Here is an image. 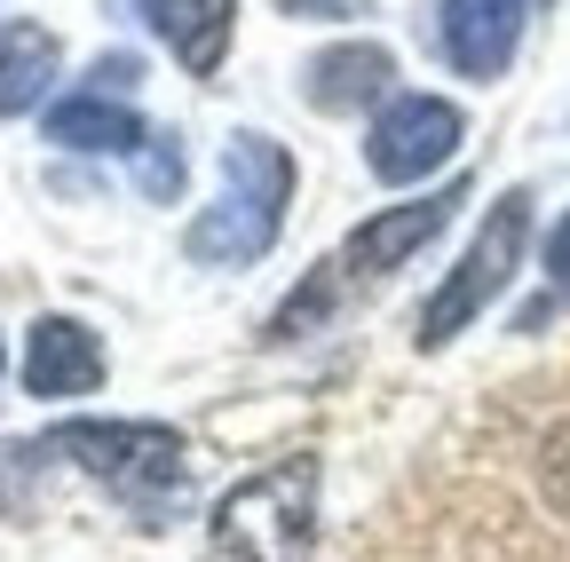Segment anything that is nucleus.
<instances>
[{"label":"nucleus","instance_id":"obj_4","mask_svg":"<svg viewBox=\"0 0 570 562\" xmlns=\"http://www.w3.org/2000/svg\"><path fill=\"white\" fill-rule=\"evenodd\" d=\"M523 238H531V190H508L483 215V230H475V246L460 254V269L436 286V302L420 309V348H444L460 325H475L499 294H508V277H515V262H523Z\"/></svg>","mask_w":570,"mask_h":562},{"label":"nucleus","instance_id":"obj_10","mask_svg":"<svg viewBox=\"0 0 570 562\" xmlns=\"http://www.w3.org/2000/svg\"><path fill=\"white\" fill-rule=\"evenodd\" d=\"M40 135H48V144H63V151H135V144H142V119L127 111V96L80 88V96H63V103L40 119Z\"/></svg>","mask_w":570,"mask_h":562},{"label":"nucleus","instance_id":"obj_5","mask_svg":"<svg viewBox=\"0 0 570 562\" xmlns=\"http://www.w3.org/2000/svg\"><path fill=\"white\" fill-rule=\"evenodd\" d=\"M460 111L444 96H389L373 135H365V167L381 183H420V175H436L452 151H460Z\"/></svg>","mask_w":570,"mask_h":562},{"label":"nucleus","instance_id":"obj_9","mask_svg":"<svg viewBox=\"0 0 570 562\" xmlns=\"http://www.w3.org/2000/svg\"><path fill=\"white\" fill-rule=\"evenodd\" d=\"M151 32L190 63L198 80L223 72V48H230V24H238V0H142Z\"/></svg>","mask_w":570,"mask_h":562},{"label":"nucleus","instance_id":"obj_7","mask_svg":"<svg viewBox=\"0 0 570 562\" xmlns=\"http://www.w3.org/2000/svg\"><path fill=\"white\" fill-rule=\"evenodd\" d=\"M523 24H531V0H444L436 9V40L468 80L508 72L515 48H523Z\"/></svg>","mask_w":570,"mask_h":562},{"label":"nucleus","instance_id":"obj_17","mask_svg":"<svg viewBox=\"0 0 570 562\" xmlns=\"http://www.w3.org/2000/svg\"><path fill=\"white\" fill-rule=\"evenodd\" d=\"M0 365H9V348H0Z\"/></svg>","mask_w":570,"mask_h":562},{"label":"nucleus","instance_id":"obj_15","mask_svg":"<svg viewBox=\"0 0 570 562\" xmlns=\"http://www.w3.org/2000/svg\"><path fill=\"white\" fill-rule=\"evenodd\" d=\"M547 483H554V500L570 507V436H554V452H547Z\"/></svg>","mask_w":570,"mask_h":562},{"label":"nucleus","instance_id":"obj_11","mask_svg":"<svg viewBox=\"0 0 570 562\" xmlns=\"http://www.w3.org/2000/svg\"><path fill=\"white\" fill-rule=\"evenodd\" d=\"M389 48L381 40H348V48H325V56H309V103L317 111H356V103H373V96H389Z\"/></svg>","mask_w":570,"mask_h":562},{"label":"nucleus","instance_id":"obj_3","mask_svg":"<svg viewBox=\"0 0 570 562\" xmlns=\"http://www.w3.org/2000/svg\"><path fill=\"white\" fill-rule=\"evenodd\" d=\"M48 452L80 460L96 483H111L142 523H167L183 507V483H190V452L159 420H63L48 436Z\"/></svg>","mask_w":570,"mask_h":562},{"label":"nucleus","instance_id":"obj_14","mask_svg":"<svg viewBox=\"0 0 570 562\" xmlns=\"http://www.w3.org/2000/svg\"><path fill=\"white\" fill-rule=\"evenodd\" d=\"M547 269H554V286H570V215H562L554 238H547Z\"/></svg>","mask_w":570,"mask_h":562},{"label":"nucleus","instance_id":"obj_12","mask_svg":"<svg viewBox=\"0 0 570 562\" xmlns=\"http://www.w3.org/2000/svg\"><path fill=\"white\" fill-rule=\"evenodd\" d=\"M56 32L40 24H0V119L40 111V96L56 88Z\"/></svg>","mask_w":570,"mask_h":562},{"label":"nucleus","instance_id":"obj_13","mask_svg":"<svg viewBox=\"0 0 570 562\" xmlns=\"http://www.w3.org/2000/svg\"><path fill=\"white\" fill-rule=\"evenodd\" d=\"M135 183H142V198H183V151H175V135H159V144H151V135H142V144H135Z\"/></svg>","mask_w":570,"mask_h":562},{"label":"nucleus","instance_id":"obj_6","mask_svg":"<svg viewBox=\"0 0 570 562\" xmlns=\"http://www.w3.org/2000/svg\"><path fill=\"white\" fill-rule=\"evenodd\" d=\"M468 206V183H444V190H428V198H412V206H389V215H373V223H356V238L341 246V277H389V269H404L428 238H436L452 215Z\"/></svg>","mask_w":570,"mask_h":562},{"label":"nucleus","instance_id":"obj_2","mask_svg":"<svg viewBox=\"0 0 570 562\" xmlns=\"http://www.w3.org/2000/svg\"><path fill=\"white\" fill-rule=\"evenodd\" d=\"M223 562H317V460H277L214 500L206 523Z\"/></svg>","mask_w":570,"mask_h":562},{"label":"nucleus","instance_id":"obj_16","mask_svg":"<svg viewBox=\"0 0 570 562\" xmlns=\"http://www.w3.org/2000/svg\"><path fill=\"white\" fill-rule=\"evenodd\" d=\"M277 9H285V17H348L356 0H277Z\"/></svg>","mask_w":570,"mask_h":562},{"label":"nucleus","instance_id":"obj_8","mask_svg":"<svg viewBox=\"0 0 570 562\" xmlns=\"http://www.w3.org/2000/svg\"><path fill=\"white\" fill-rule=\"evenodd\" d=\"M104 381V341L80 317H40L24 341V388L32 396H88Z\"/></svg>","mask_w":570,"mask_h":562},{"label":"nucleus","instance_id":"obj_1","mask_svg":"<svg viewBox=\"0 0 570 562\" xmlns=\"http://www.w3.org/2000/svg\"><path fill=\"white\" fill-rule=\"evenodd\" d=\"M285 206H294V159L269 135H230L223 144V198L190 223V262H214V269H246L277 246L285 230Z\"/></svg>","mask_w":570,"mask_h":562}]
</instances>
